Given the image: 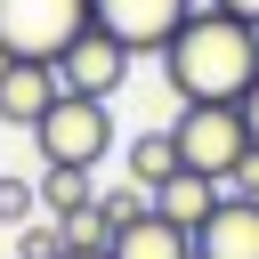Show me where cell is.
Returning a JSON list of instances; mask_svg holds the SVG:
<instances>
[{
  "label": "cell",
  "mask_w": 259,
  "mask_h": 259,
  "mask_svg": "<svg viewBox=\"0 0 259 259\" xmlns=\"http://www.w3.org/2000/svg\"><path fill=\"white\" fill-rule=\"evenodd\" d=\"M32 146H40V162H57V170H97V162L113 154V105L57 89V105L32 121Z\"/></svg>",
  "instance_id": "cell-2"
},
{
  "label": "cell",
  "mask_w": 259,
  "mask_h": 259,
  "mask_svg": "<svg viewBox=\"0 0 259 259\" xmlns=\"http://www.w3.org/2000/svg\"><path fill=\"white\" fill-rule=\"evenodd\" d=\"M105 251H113V259H194V235H178L162 210H146V219H130V227H113Z\"/></svg>",
  "instance_id": "cell-10"
},
{
  "label": "cell",
  "mask_w": 259,
  "mask_h": 259,
  "mask_svg": "<svg viewBox=\"0 0 259 259\" xmlns=\"http://www.w3.org/2000/svg\"><path fill=\"white\" fill-rule=\"evenodd\" d=\"M194 16V0H89V24L113 32L130 57H162V40Z\"/></svg>",
  "instance_id": "cell-6"
},
{
  "label": "cell",
  "mask_w": 259,
  "mask_h": 259,
  "mask_svg": "<svg viewBox=\"0 0 259 259\" xmlns=\"http://www.w3.org/2000/svg\"><path fill=\"white\" fill-rule=\"evenodd\" d=\"M121 162H130V186H146V194H154V186L178 170V146H170V130H138Z\"/></svg>",
  "instance_id": "cell-12"
},
{
  "label": "cell",
  "mask_w": 259,
  "mask_h": 259,
  "mask_svg": "<svg viewBox=\"0 0 259 259\" xmlns=\"http://www.w3.org/2000/svg\"><path fill=\"white\" fill-rule=\"evenodd\" d=\"M194 259H259V202L219 194V210L194 227Z\"/></svg>",
  "instance_id": "cell-7"
},
{
  "label": "cell",
  "mask_w": 259,
  "mask_h": 259,
  "mask_svg": "<svg viewBox=\"0 0 259 259\" xmlns=\"http://www.w3.org/2000/svg\"><path fill=\"white\" fill-rule=\"evenodd\" d=\"M210 8H227V16H243V24H259V0H210Z\"/></svg>",
  "instance_id": "cell-18"
},
{
  "label": "cell",
  "mask_w": 259,
  "mask_h": 259,
  "mask_svg": "<svg viewBox=\"0 0 259 259\" xmlns=\"http://www.w3.org/2000/svg\"><path fill=\"white\" fill-rule=\"evenodd\" d=\"M57 251H65V227L57 219H24L16 227V259H57Z\"/></svg>",
  "instance_id": "cell-13"
},
{
  "label": "cell",
  "mask_w": 259,
  "mask_h": 259,
  "mask_svg": "<svg viewBox=\"0 0 259 259\" xmlns=\"http://www.w3.org/2000/svg\"><path fill=\"white\" fill-rule=\"evenodd\" d=\"M49 105H57V73L49 65H0V121L8 130H32Z\"/></svg>",
  "instance_id": "cell-9"
},
{
  "label": "cell",
  "mask_w": 259,
  "mask_h": 259,
  "mask_svg": "<svg viewBox=\"0 0 259 259\" xmlns=\"http://www.w3.org/2000/svg\"><path fill=\"white\" fill-rule=\"evenodd\" d=\"M40 210V194H32V178H0V227H24Z\"/></svg>",
  "instance_id": "cell-14"
},
{
  "label": "cell",
  "mask_w": 259,
  "mask_h": 259,
  "mask_svg": "<svg viewBox=\"0 0 259 259\" xmlns=\"http://www.w3.org/2000/svg\"><path fill=\"white\" fill-rule=\"evenodd\" d=\"M32 194H40V210H49L57 227H65V219H81V210L97 202V170H57V162H40Z\"/></svg>",
  "instance_id": "cell-11"
},
{
  "label": "cell",
  "mask_w": 259,
  "mask_h": 259,
  "mask_svg": "<svg viewBox=\"0 0 259 259\" xmlns=\"http://www.w3.org/2000/svg\"><path fill=\"white\" fill-rule=\"evenodd\" d=\"M89 24V0H0V65H49Z\"/></svg>",
  "instance_id": "cell-4"
},
{
  "label": "cell",
  "mask_w": 259,
  "mask_h": 259,
  "mask_svg": "<svg viewBox=\"0 0 259 259\" xmlns=\"http://www.w3.org/2000/svg\"><path fill=\"white\" fill-rule=\"evenodd\" d=\"M219 194H227L219 178H202V170H170V178L154 186V210H162V219H170L178 235H194V227H202V219L219 210Z\"/></svg>",
  "instance_id": "cell-8"
},
{
  "label": "cell",
  "mask_w": 259,
  "mask_h": 259,
  "mask_svg": "<svg viewBox=\"0 0 259 259\" xmlns=\"http://www.w3.org/2000/svg\"><path fill=\"white\" fill-rule=\"evenodd\" d=\"M227 194H243V202H259V146H251V154H243V162L227 170Z\"/></svg>",
  "instance_id": "cell-15"
},
{
  "label": "cell",
  "mask_w": 259,
  "mask_h": 259,
  "mask_svg": "<svg viewBox=\"0 0 259 259\" xmlns=\"http://www.w3.org/2000/svg\"><path fill=\"white\" fill-rule=\"evenodd\" d=\"M162 81L178 105H235L259 81V24L194 0V16L162 40Z\"/></svg>",
  "instance_id": "cell-1"
},
{
  "label": "cell",
  "mask_w": 259,
  "mask_h": 259,
  "mask_svg": "<svg viewBox=\"0 0 259 259\" xmlns=\"http://www.w3.org/2000/svg\"><path fill=\"white\" fill-rule=\"evenodd\" d=\"M170 146H178V170H202L227 186V170L251 154V130L235 105H178L170 113Z\"/></svg>",
  "instance_id": "cell-3"
},
{
  "label": "cell",
  "mask_w": 259,
  "mask_h": 259,
  "mask_svg": "<svg viewBox=\"0 0 259 259\" xmlns=\"http://www.w3.org/2000/svg\"><path fill=\"white\" fill-rule=\"evenodd\" d=\"M57 259H113V251H105V243H65Z\"/></svg>",
  "instance_id": "cell-17"
},
{
  "label": "cell",
  "mask_w": 259,
  "mask_h": 259,
  "mask_svg": "<svg viewBox=\"0 0 259 259\" xmlns=\"http://www.w3.org/2000/svg\"><path fill=\"white\" fill-rule=\"evenodd\" d=\"M235 113H243V130H251V146H259V81H251V89L235 97Z\"/></svg>",
  "instance_id": "cell-16"
},
{
  "label": "cell",
  "mask_w": 259,
  "mask_h": 259,
  "mask_svg": "<svg viewBox=\"0 0 259 259\" xmlns=\"http://www.w3.org/2000/svg\"><path fill=\"white\" fill-rule=\"evenodd\" d=\"M130 65H138V57H130L113 32H97V24H81V32H73V40L49 57L57 89H73V97H105V105H113V89L130 81Z\"/></svg>",
  "instance_id": "cell-5"
}]
</instances>
